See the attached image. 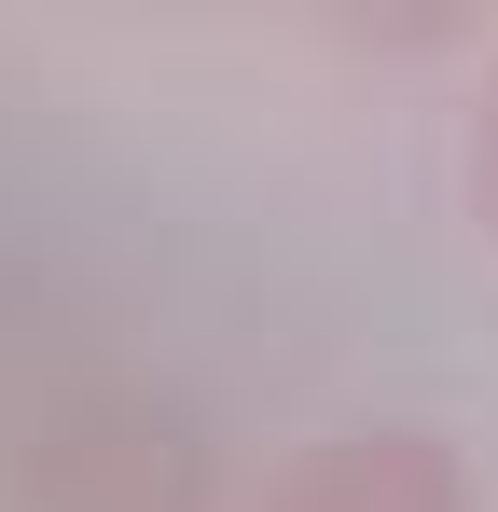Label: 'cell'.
Returning <instances> with one entry per match:
<instances>
[{"mask_svg": "<svg viewBox=\"0 0 498 512\" xmlns=\"http://www.w3.org/2000/svg\"><path fill=\"white\" fill-rule=\"evenodd\" d=\"M263 512H471V485L429 429H319L263 485Z\"/></svg>", "mask_w": 498, "mask_h": 512, "instance_id": "cell-1", "label": "cell"}, {"mask_svg": "<svg viewBox=\"0 0 498 512\" xmlns=\"http://www.w3.org/2000/svg\"><path fill=\"white\" fill-rule=\"evenodd\" d=\"M457 167H471V208H485V236H498V70H485V97H471V153H457Z\"/></svg>", "mask_w": 498, "mask_h": 512, "instance_id": "cell-2", "label": "cell"}]
</instances>
